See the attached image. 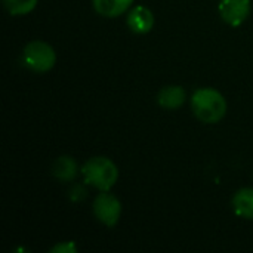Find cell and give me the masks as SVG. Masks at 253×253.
I'll return each mask as SVG.
<instances>
[{
    "instance_id": "obj_12",
    "label": "cell",
    "mask_w": 253,
    "mask_h": 253,
    "mask_svg": "<svg viewBox=\"0 0 253 253\" xmlns=\"http://www.w3.org/2000/svg\"><path fill=\"white\" fill-rule=\"evenodd\" d=\"M77 246L74 242H61L56 243L53 248H50V253H77Z\"/></svg>"
},
{
    "instance_id": "obj_7",
    "label": "cell",
    "mask_w": 253,
    "mask_h": 253,
    "mask_svg": "<svg viewBox=\"0 0 253 253\" xmlns=\"http://www.w3.org/2000/svg\"><path fill=\"white\" fill-rule=\"evenodd\" d=\"M187 101V92L179 84H169L157 93V104L165 110H178Z\"/></svg>"
},
{
    "instance_id": "obj_1",
    "label": "cell",
    "mask_w": 253,
    "mask_h": 253,
    "mask_svg": "<svg viewBox=\"0 0 253 253\" xmlns=\"http://www.w3.org/2000/svg\"><path fill=\"white\" fill-rule=\"evenodd\" d=\"M191 110L194 116L206 125L219 123L228 110L224 95L213 87H200L191 95Z\"/></svg>"
},
{
    "instance_id": "obj_8",
    "label": "cell",
    "mask_w": 253,
    "mask_h": 253,
    "mask_svg": "<svg viewBox=\"0 0 253 253\" xmlns=\"http://www.w3.org/2000/svg\"><path fill=\"white\" fill-rule=\"evenodd\" d=\"M132 3L133 0H92L95 12L104 18H117L126 13Z\"/></svg>"
},
{
    "instance_id": "obj_11",
    "label": "cell",
    "mask_w": 253,
    "mask_h": 253,
    "mask_svg": "<svg viewBox=\"0 0 253 253\" xmlns=\"http://www.w3.org/2000/svg\"><path fill=\"white\" fill-rule=\"evenodd\" d=\"M39 0H3L6 10L12 16H22L33 12Z\"/></svg>"
},
{
    "instance_id": "obj_6",
    "label": "cell",
    "mask_w": 253,
    "mask_h": 253,
    "mask_svg": "<svg viewBox=\"0 0 253 253\" xmlns=\"http://www.w3.org/2000/svg\"><path fill=\"white\" fill-rule=\"evenodd\" d=\"M154 22H156L154 13L147 6H142V4L132 7L126 16V24L130 28V31H133L135 34L150 33L154 27Z\"/></svg>"
},
{
    "instance_id": "obj_9",
    "label": "cell",
    "mask_w": 253,
    "mask_h": 253,
    "mask_svg": "<svg viewBox=\"0 0 253 253\" xmlns=\"http://www.w3.org/2000/svg\"><path fill=\"white\" fill-rule=\"evenodd\" d=\"M234 213L243 219H253V188H240L231 200Z\"/></svg>"
},
{
    "instance_id": "obj_4",
    "label": "cell",
    "mask_w": 253,
    "mask_h": 253,
    "mask_svg": "<svg viewBox=\"0 0 253 253\" xmlns=\"http://www.w3.org/2000/svg\"><path fill=\"white\" fill-rule=\"evenodd\" d=\"M95 218L105 227H116L122 216V203L110 191H99L92 203Z\"/></svg>"
},
{
    "instance_id": "obj_5",
    "label": "cell",
    "mask_w": 253,
    "mask_h": 253,
    "mask_svg": "<svg viewBox=\"0 0 253 253\" xmlns=\"http://www.w3.org/2000/svg\"><path fill=\"white\" fill-rule=\"evenodd\" d=\"M219 15L231 27H240L251 13V0H219Z\"/></svg>"
},
{
    "instance_id": "obj_10",
    "label": "cell",
    "mask_w": 253,
    "mask_h": 253,
    "mask_svg": "<svg viewBox=\"0 0 253 253\" xmlns=\"http://www.w3.org/2000/svg\"><path fill=\"white\" fill-rule=\"evenodd\" d=\"M79 173L76 160L70 156H59L52 165V175L61 182H71Z\"/></svg>"
},
{
    "instance_id": "obj_2",
    "label": "cell",
    "mask_w": 253,
    "mask_h": 253,
    "mask_svg": "<svg viewBox=\"0 0 253 253\" xmlns=\"http://www.w3.org/2000/svg\"><path fill=\"white\" fill-rule=\"evenodd\" d=\"M84 184L98 191H110L119 181V168L116 163L104 156H95L84 162L82 168Z\"/></svg>"
},
{
    "instance_id": "obj_3",
    "label": "cell",
    "mask_w": 253,
    "mask_h": 253,
    "mask_svg": "<svg viewBox=\"0 0 253 253\" xmlns=\"http://www.w3.org/2000/svg\"><path fill=\"white\" fill-rule=\"evenodd\" d=\"M22 62L34 73H47L56 64V53L49 43L33 40L27 43L22 50Z\"/></svg>"
}]
</instances>
